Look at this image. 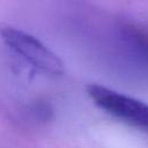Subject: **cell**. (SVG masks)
<instances>
[{
    "label": "cell",
    "mask_w": 148,
    "mask_h": 148,
    "mask_svg": "<svg viewBox=\"0 0 148 148\" xmlns=\"http://www.w3.org/2000/svg\"><path fill=\"white\" fill-rule=\"evenodd\" d=\"M87 91L92 102L110 116L148 133V104L101 84H89Z\"/></svg>",
    "instance_id": "obj_1"
},
{
    "label": "cell",
    "mask_w": 148,
    "mask_h": 148,
    "mask_svg": "<svg viewBox=\"0 0 148 148\" xmlns=\"http://www.w3.org/2000/svg\"><path fill=\"white\" fill-rule=\"evenodd\" d=\"M0 35L8 47L32 67L51 75L64 74V61L35 36L12 27L2 28Z\"/></svg>",
    "instance_id": "obj_2"
}]
</instances>
